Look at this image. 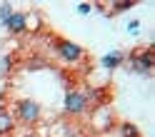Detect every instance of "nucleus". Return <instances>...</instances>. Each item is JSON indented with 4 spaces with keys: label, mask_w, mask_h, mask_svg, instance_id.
Returning <instances> with one entry per match:
<instances>
[{
    "label": "nucleus",
    "mask_w": 155,
    "mask_h": 137,
    "mask_svg": "<svg viewBox=\"0 0 155 137\" xmlns=\"http://www.w3.org/2000/svg\"><path fill=\"white\" fill-rule=\"evenodd\" d=\"M50 45H53L55 57H58L63 65L75 67V65H83L85 60H88V53H85V47H83V45H78L75 40H68V37L55 35L53 40H50Z\"/></svg>",
    "instance_id": "1"
},
{
    "label": "nucleus",
    "mask_w": 155,
    "mask_h": 137,
    "mask_svg": "<svg viewBox=\"0 0 155 137\" xmlns=\"http://www.w3.org/2000/svg\"><path fill=\"white\" fill-rule=\"evenodd\" d=\"M125 67L135 75L150 77L153 67H155V50L150 45H145V47H135V50L125 53Z\"/></svg>",
    "instance_id": "2"
},
{
    "label": "nucleus",
    "mask_w": 155,
    "mask_h": 137,
    "mask_svg": "<svg viewBox=\"0 0 155 137\" xmlns=\"http://www.w3.org/2000/svg\"><path fill=\"white\" fill-rule=\"evenodd\" d=\"M10 112L15 117V122H23V125H38L43 117V105L33 100V97H18L10 105Z\"/></svg>",
    "instance_id": "3"
},
{
    "label": "nucleus",
    "mask_w": 155,
    "mask_h": 137,
    "mask_svg": "<svg viewBox=\"0 0 155 137\" xmlns=\"http://www.w3.org/2000/svg\"><path fill=\"white\" fill-rule=\"evenodd\" d=\"M88 110H90V105H88V100H85L83 90L68 87L65 95H63V112L68 117H83V115H88Z\"/></svg>",
    "instance_id": "4"
},
{
    "label": "nucleus",
    "mask_w": 155,
    "mask_h": 137,
    "mask_svg": "<svg viewBox=\"0 0 155 137\" xmlns=\"http://www.w3.org/2000/svg\"><path fill=\"white\" fill-rule=\"evenodd\" d=\"M90 120H93V127H95V130H100V132H105V130H113V127H115V115H113V110H110L108 105L95 107Z\"/></svg>",
    "instance_id": "5"
},
{
    "label": "nucleus",
    "mask_w": 155,
    "mask_h": 137,
    "mask_svg": "<svg viewBox=\"0 0 155 137\" xmlns=\"http://www.w3.org/2000/svg\"><path fill=\"white\" fill-rule=\"evenodd\" d=\"M3 27H5L10 35H15V37L25 35V13H23V10H13L10 15H8V20L3 23Z\"/></svg>",
    "instance_id": "6"
},
{
    "label": "nucleus",
    "mask_w": 155,
    "mask_h": 137,
    "mask_svg": "<svg viewBox=\"0 0 155 137\" xmlns=\"http://www.w3.org/2000/svg\"><path fill=\"white\" fill-rule=\"evenodd\" d=\"M123 65H125V53L123 50H110V53H105L100 57V67L105 72H113V70H118Z\"/></svg>",
    "instance_id": "7"
},
{
    "label": "nucleus",
    "mask_w": 155,
    "mask_h": 137,
    "mask_svg": "<svg viewBox=\"0 0 155 137\" xmlns=\"http://www.w3.org/2000/svg\"><path fill=\"white\" fill-rule=\"evenodd\" d=\"M15 117L8 105H0V137H10L15 132Z\"/></svg>",
    "instance_id": "8"
},
{
    "label": "nucleus",
    "mask_w": 155,
    "mask_h": 137,
    "mask_svg": "<svg viewBox=\"0 0 155 137\" xmlns=\"http://www.w3.org/2000/svg\"><path fill=\"white\" fill-rule=\"evenodd\" d=\"M115 130H118V137H143L140 127L135 125V122H128V120L115 122Z\"/></svg>",
    "instance_id": "9"
},
{
    "label": "nucleus",
    "mask_w": 155,
    "mask_h": 137,
    "mask_svg": "<svg viewBox=\"0 0 155 137\" xmlns=\"http://www.w3.org/2000/svg\"><path fill=\"white\" fill-rule=\"evenodd\" d=\"M43 30V15L38 10L25 13V33H40Z\"/></svg>",
    "instance_id": "10"
},
{
    "label": "nucleus",
    "mask_w": 155,
    "mask_h": 137,
    "mask_svg": "<svg viewBox=\"0 0 155 137\" xmlns=\"http://www.w3.org/2000/svg\"><path fill=\"white\" fill-rule=\"evenodd\" d=\"M13 70H15V55L13 53L0 55V77H8Z\"/></svg>",
    "instance_id": "11"
},
{
    "label": "nucleus",
    "mask_w": 155,
    "mask_h": 137,
    "mask_svg": "<svg viewBox=\"0 0 155 137\" xmlns=\"http://www.w3.org/2000/svg\"><path fill=\"white\" fill-rule=\"evenodd\" d=\"M108 8H110V15H118V13H128L130 8H135V3L133 0H113Z\"/></svg>",
    "instance_id": "12"
},
{
    "label": "nucleus",
    "mask_w": 155,
    "mask_h": 137,
    "mask_svg": "<svg viewBox=\"0 0 155 137\" xmlns=\"http://www.w3.org/2000/svg\"><path fill=\"white\" fill-rule=\"evenodd\" d=\"M48 67V62L43 60V57H30V60L25 62V70L28 72H33V70H45Z\"/></svg>",
    "instance_id": "13"
},
{
    "label": "nucleus",
    "mask_w": 155,
    "mask_h": 137,
    "mask_svg": "<svg viewBox=\"0 0 155 137\" xmlns=\"http://www.w3.org/2000/svg\"><path fill=\"white\" fill-rule=\"evenodd\" d=\"M13 10H15V8H13V3H0V25L8 20V15H10Z\"/></svg>",
    "instance_id": "14"
},
{
    "label": "nucleus",
    "mask_w": 155,
    "mask_h": 137,
    "mask_svg": "<svg viewBox=\"0 0 155 137\" xmlns=\"http://www.w3.org/2000/svg\"><path fill=\"white\" fill-rule=\"evenodd\" d=\"M93 8H95L93 3H78V5H75V10H78V15H90V13H93Z\"/></svg>",
    "instance_id": "15"
},
{
    "label": "nucleus",
    "mask_w": 155,
    "mask_h": 137,
    "mask_svg": "<svg viewBox=\"0 0 155 137\" xmlns=\"http://www.w3.org/2000/svg\"><path fill=\"white\" fill-rule=\"evenodd\" d=\"M125 27H128V35H140V20H138V18H135V20H130Z\"/></svg>",
    "instance_id": "16"
}]
</instances>
